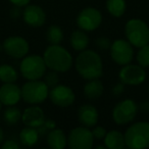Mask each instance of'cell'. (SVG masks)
<instances>
[{
  "mask_svg": "<svg viewBox=\"0 0 149 149\" xmlns=\"http://www.w3.org/2000/svg\"><path fill=\"white\" fill-rule=\"evenodd\" d=\"M74 66L83 79H99L103 74V63L100 55L93 50L85 49L76 58Z\"/></svg>",
  "mask_w": 149,
  "mask_h": 149,
  "instance_id": "6da1fadb",
  "label": "cell"
},
{
  "mask_svg": "<svg viewBox=\"0 0 149 149\" xmlns=\"http://www.w3.org/2000/svg\"><path fill=\"white\" fill-rule=\"evenodd\" d=\"M43 58L47 68L57 72H68L74 63L72 54L60 44H50L44 51Z\"/></svg>",
  "mask_w": 149,
  "mask_h": 149,
  "instance_id": "7a4b0ae2",
  "label": "cell"
},
{
  "mask_svg": "<svg viewBox=\"0 0 149 149\" xmlns=\"http://www.w3.org/2000/svg\"><path fill=\"white\" fill-rule=\"evenodd\" d=\"M126 146L130 149L149 147V123L138 122L131 125L125 133Z\"/></svg>",
  "mask_w": 149,
  "mask_h": 149,
  "instance_id": "3957f363",
  "label": "cell"
},
{
  "mask_svg": "<svg viewBox=\"0 0 149 149\" xmlns=\"http://www.w3.org/2000/svg\"><path fill=\"white\" fill-rule=\"evenodd\" d=\"M22 89V99L28 104L38 105L49 97V87L40 80H31L24 84Z\"/></svg>",
  "mask_w": 149,
  "mask_h": 149,
  "instance_id": "277c9868",
  "label": "cell"
},
{
  "mask_svg": "<svg viewBox=\"0 0 149 149\" xmlns=\"http://www.w3.org/2000/svg\"><path fill=\"white\" fill-rule=\"evenodd\" d=\"M127 40L134 47L140 48L149 44V27L140 19H132L125 26Z\"/></svg>",
  "mask_w": 149,
  "mask_h": 149,
  "instance_id": "5b68a950",
  "label": "cell"
},
{
  "mask_svg": "<svg viewBox=\"0 0 149 149\" xmlns=\"http://www.w3.org/2000/svg\"><path fill=\"white\" fill-rule=\"evenodd\" d=\"M47 66L44 61V58L37 54L26 55L22 58L19 64L21 74L28 81L31 80H40L46 72Z\"/></svg>",
  "mask_w": 149,
  "mask_h": 149,
  "instance_id": "8992f818",
  "label": "cell"
},
{
  "mask_svg": "<svg viewBox=\"0 0 149 149\" xmlns=\"http://www.w3.org/2000/svg\"><path fill=\"white\" fill-rule=\"evenodd\" d=\"M138 110V104L133 99L122 100L112 109V120L118 126L128 125L135 120Z\"/></svg>",
  "mask_w": 149,
  "mask_h": 149,
  "instance_id": "52a82bcc",
  "label": "cell"
},
{
  "mask_svg": "<svg viewBox=\"0 0 149 149\" xmlns=\"http://www.w3.org/2000/svg\"><path fill=\"white\" fill-rule=\"evenodd\" d=\"M93 144V134L87 127H77L68 133V145L70 149H91Z\"/></svg>",
  "mask_w": 149,
  "mask_h": 149,
  "instance_id": "ba28073f",
  "label": "cell"
},
{
  "mask_svg": "<svg viewBox=\"0 0 149 149\" xmlns=\"http://www.w3.org/2000/svg\"><path fill=\"white\" fill-rule=\"evenodd\" d=\"M110 57L118 65L131 63L134 57L133 45L124 39H118L113 41L110 46Z\"/></svg>",
  "mask_w": 149,
  "mask_h": 149,
  "instance_id": "9c48e42d",
  "label": "cell"
},
{
  "mask_svg": "<svg viewBox=\"0 0 149 149\" xmlns=\"http://www.w3.org/2000/svg\"><path fill=\"white\" fill-rule=\"evenodd\" d=\"M102 23V13L95 7H86L82 9L77 17V25L85 32H92L100 27Z\"/></svg>",
  "mask_w": 149,
  "mask_h": 149,
  "instance_id": "30bf717a",
  "label": "cell"
},
{
  "mask_svg": "<svg viewBox=\"0 0 149 149\" xmlns=\"http://www.w3.org/2000/svg\"><path fill=\"white\" fill-rule=\"evenodd\" d=\"M118 77L122 83L128 86H139L146 80V72L139 64H125L120 68Z\"/></svg>",
  "mask_w": 149,
  "mask_h": 149,
  "instance_id": "8fae6325",
  "label": "cell"
},
{
  "mask_svg": "<svg viewBox=\"0 0 149 149\" xmlns=\"http://www.w3.org/2000/svg\"><path fill=\"white\" fill-rule=\"evenodd\" d=\"M3 50L10 57L21 59L29 53L30 45L25 38L11 36L3 41Z\"/></svg>",
  "mask_w": 149,
  "mask_h": 149,
  "instance_id": "7c38bea8",
  "label": "cell"
},
{
  "mask_svg": "<svg viewBox=\"0 0 149 149\" xmlns=\"http://www.w3.org/2000/svg\"><path fill=\"white\" fill-rule=\"evenodd\" d=\"M49 99L54 105L59 107H68L74 102L76 95L72 88L58 84L49 91Z\"/></svg>",
  "mask_w": 149,
  "mask_h": 149,
  "instance_id": "4fadbf2b",
  "label": "cell"
},
{
  "mask_svg": "<svg viewBox=\"0 0 149 149\" xmlns=\"http://www.w3.org/2000/svg\"><path fill=\"white\" fill-rule=\"evenodd\" d=\"M23 21L32 28H40L46 22V13L42 7L38 5L28 4L22 13Z\"/></svg>",
  "mask_w": 149,
  "mask_h": 149,
  "instance_id": "5bb4252c",
  "label": "cell"
},
{
  "mask_svg": "<svg viewBox=\"0 0 149 149\" xmlns=\"http://www.w3.org/2000/svg\"><path fill=\"white\" fill-rule=\"evenodd\" d=\"M22 99V89L15 83H3L0 87V101L3 105H15Z\"/></svg>",
  "mask_w": 149,
  "mask_h": 149,
  "instance_id": "9a60e30c",
  "label": "cell"
},
{
  "mask_svg": "<svg viewBox=\"0 0 149 149\" xmlns=\"http://www.w3.org/2000/svg\"><path fill=\"white\" fill-rule=\"evenodd\" d=\"M78 118L82 126L91 129L98 124L99 113L95 106L91 104H84L78 110Z\"/></svg>",
  "mask_w": 149,
  "mask_h": 149,
  "instance_id": "2e32d148",
  "label": "cell"
},
{
  "mask_svg": "<svg viewBox=\"0 0 149 149\" xmlns=\"http://www.w3.org/2000/svg\"><path fill=\"white\" fill-rule=\"evenodd\" d=\"M22 120L27 127L38 128L45 120L43 109L37 105H32L26 108L22 114Z\"/></svg>",
  "mask_w": 149,
  "mask_h": 149,
  "instance_id": "e0dca14e",
  "label": "cell"
},
{
  "mask_svg": "<svg viewBox=\"0 0 149 149\" xmlns=\"http://www.w3.org/2000/svg\"><path fill=\"white\" fill-rule=\"evenodd\" d=\"M103 142L108 149H122L126 147L125 134L118 130H111L106 133Z\"/></svg>",
  "mask_w": 149,
  "mask_h": 149,
  "instance_id": "ac0fdd59",
  "label": "cell"
},
{
  "mask_svg": "<svg viewBox=\"0 0 149 149\" xmlns=\"http://www.w3.org/2000/svg\"><path fill=\"white\" fill-rule=\"evenodd\" d=\"M68 144L64 132L61 129L54 128L47 134V145L52 149H63Z\"/></svg>",
  "mask_w": 149,
  "mask_h": 149,
  "instance_id": "d6986e66",
  "label": "cell"
},
{
  "mask_svg": "<svg viewBox=\"0 0 149 149\" xmlns=\"http://www.w3.org/2000/svg\"><path fill=\"white\" fill-rule=\"evenodd\" d=\"M88 83L84 86V94L90 100H95L103 94L104 87L99 79L88 80Z\"/></svg>",
  "mask_w": 149,
  "mask_h": 149,
  "instance_id": "ffe728a7",
  "label": "cell"
},
{
  "mask_svg": "<svg viewBox=\"0 0 149 149\" xmlns=\"http://www.w3.org/2000/svg\"><path fill=\"white\" fill-rule=\"evenodd\" d=\"M70 46L74 51H83L89 45V37L83 30H77L70 35Z\"/></svg>",
  "mask_w": 149,
  "mask_h": 149,
  "instance_id": "44dd1931",
  "label": "cell"
},
{
  "mask_svg": "<svg viewBox=\"0 0 149 149\" xmlns=\"http://www.w3.org/2000/svg\"><path fill=\"white\" fill-rule=\"evenodd\" d=\"M40 134L38 132L37 128H33V127H27L24 128L19 133V141L23 145L28 147L34 146L37 144L38 140H39Z\"/></svg>",
  "mask_w": 149,
  "mask_h": 149,
  "instance_id": "7402d4cb",
  "label": "cell"
},
{
  "mask_svg": "<svg viewBox=\"0 0 149 149\" xmlns=\"http://www.w3.org/2000/svg\"><path fill=\"white\" fill-rule=\"evenodd\" d=\"M105 6L112 17H120L126 13V0H107Z\"/></svg>",
  "mask_w": 149,
  "mask_h": 149,
  "instance_id": "603a6c76",
  "label": "cell"
},
{
  "mask_svg": "<svg viewBox=\"0 0 149 149\" xmlns=\"http://www.w3.org/2000/svg\"><path fill=\"white\" fill-rule=\"evenodd\" d=\"M19 78L17 72L10 64L0 65V81L2 83H15Z\"/></svg>",
  "mask_w": 149,
  "mask_h": 149,
  "instance_id": "cb8c5ba5",
  "label": "cell"
},
{
  "mask_svg": "<svg viewBox=\"0 0 149 149\" xmlns=\"http://www.w3.org/2000/svg\"><path fill=\"white\" fill-rule=\"evenodd\" d=\"M22 114H23V112L19 108L15 107V105H11L7 106L4 113H3V118H4V120L7 125L13 126V125L17 124L19 120H22Z\"/></svg>",
  "mask_w": 149,
  "mask_h": 149,
  "instance_id": "d4e9b609",
  "label": "cell"
},
{
  "mask_svg": "<svg viewBox=\"0 0 149 149\" xmlns=\"http://www.w3.org/2000/svg\"><path fill=\"white\" fill-rule=\"evenodd\" d=\"M46 39L49 44H60L63 40V32L57 25H52L47 29Z\"/></svg>",
  "mask_w": 149,
  "mask_h": 149,
  "instance_id": "484cf974",
  "label": "cell"
},
{
  "mask_svg": "<svg viewBox=\"0 0 149 149\" xmlns=\"http://www.w3.org/2000/svg\"><path fill=\"white\" fill-rule=\"evenodd\" d=\"M136 60L139 65L142 68H148L149 66V44L142 46L139 48L136 55Z\"/></svg>",
  "mask_w": 149,
  "mask_h": 149,
  "instance_id": "4316f807",
  "label": "cell"
},
{
  "mask_svg": "<svg viewBox=\"0 0 149 149\" xmlns=\"http://www.w3.org/2000/svg\"><path fill=\"white\" fill-rule=\"evenodd\" d=\"M44 82L47 84L48 87H55L56 85H58L59 83V77H58V72H55V70H51V72H47L45 74V79H44Z\"/></svg>",
  "mask_w": 149,
  "mask_h": 149,
  "instance_id": "83f0119b",
  "label": "cell"
},
{
  "mask_svg": "<svg viewBox=\"0 0 149 149\" xmlns=\"http://www.w3.org/2000/svg\"><path fill=\"white\" fill-rule=\"evenodd\" d=\"M55 125L56 124H55V122H54V120H45L41 126L38 127L37 130H38V132H39L40 135H47L50 131L53 130V129L55 128Z\"/></svg>",
  "mask_w": 149,
  "mask_h": 149,
  "instance_id": "f1b7e54d",
  "label": "cell"
},
{
  "mask_svg": "<svg viewBox=\"0 0 149 149\" xmlns=\"http://www.w3.org/2000/svg\"><path fill=\"white\" fill-rule=\"evenodd\" d=\"M111 43L112 42L110 41L108 38H105V37H99L96 39L95 41V45L98 49L100 50H107V49H110V46H111Z\"/></svg>",
  "mask_w": 149,
  "mask_h": 149,
  "instance_id": "f546056e",
  "label": "cell"
},
{
  "mask_svg": "<svg viewBox=\"0 0 149 149\" xmlns=\"http://www.w3.org/2000/svg\"><path fill=\"white\" fill-rule=\"evenodd\" d=\"M93 130H92V134H93L94 139H97V140H101V139H104L106 135V130L101 126H95L93 127Z\"/></svg>",
  "mask_w": 149,
  "mask_h": 149,
  "instance_id": "4dcf8cb0",
  "label": "cell"
},
{
  "mask_svg": "<svg viewBox=\"0 0 149 149\" xmlns=\"http://www.w3.org/2000/svg\"><path fill=\"white\" fill-rule=\"evenodd\" d=\"M2 149H19V145L15 142V140H6L2 145H1Z\"/></svg>",
  "mask_w": 149,
  "mask_h": 149,
  "instance_id": "1f68e13d",
  "label": "cell"
},
{
  "mask_svg": "<svg viewBox=\"0 0 149 149\" xmlns=\"http://www.w3.org/2000/svg\"><path fill=\"white\" fill-rule=\"evenodd\" d=\"M124 90H125V84L120 82V83L116 84L113 87V89H112V94H113L114 96H120V94L124 92Z\"/></svg>",
  "mask_w": 149,
  "mask_h": 149,
  "instance_id": "d6a6232c",
  "label": "cell"
},
{
  "mask_svg": "<svg viewBox=\"0 0 149 149\" xmlns=\"http://www.w3.org/2000/svg\"><path fill=\"white\" fill-rule=\"evenodd\" d=\"M8 1L13 3L15 6H19V7L27 6L31 2V0H8Z\"/></svg>",
  "mask_w": 149,
  "mask_h": 149,
  "instance_id": "836d02e7",
  "label": "cell"
},
{
  "mask_svg": "<svg viewBox=\"0 0 149 149\" xmlns=\"http://www.w3.org/2000/svg\"><path fill=\"white\" fill-rule=\"evenodd\" d=\"M138 108L140 111L148 113L149 112V101H143L138 105Z\"/></svg>",
  "mask_w": 149,
  "mask_h": 149,
  "instance_id": "e575fe53",
  "label": "cell"
},
{
  "mask_svg": "<svg viewBox=\"0 0 149 149\" xmlns=\"http://www.w3.org/2000/svg\"><path fill=\"white\" fill-rule=\"evenodd\" d=\"M3 139H4V132H3V130L1 129V127H0V144H1V142L3 141Z\"/></svg>",
  "mask_w": 149,
  "mask_h": 149,
  "instance_id": "d590c367",
  "label": "cell"
},
{
  "mask_svg": "<svg viewBox=\"0 0 149 149\" xmlns=\"http://www.w3.org/2000/svg\"><path fill=\"white\" fill-rule=\"evenodd\" d=\"M2 105H3V104L1 103V101H0V111H1V108H2Z\"/></svg>",
  "mask_w": 149,
  "mask_h": 149,
  "instance_id": "8d00e7d4",
  "label": "cell"
},
{
  "mask_svg": "<svg viewBox=\"0 0 149 149\" xmlns=\"http://www.w3.org/2000/svg\"><path fill=\"white\" fill-rule=\"evenodd\" d=\"M148 93H149V85H148Z\"/></svg>",
  "mask_w": 149,
  "mask_h": 149,
  "instance_id": "74e56055",
  "label": "cell"
}]
</instances>
